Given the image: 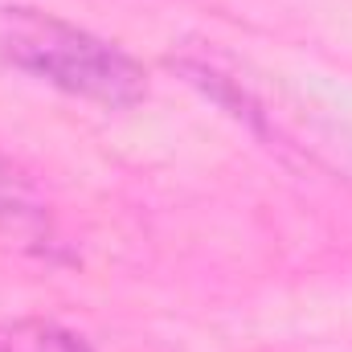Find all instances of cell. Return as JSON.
Here are the masks:
<instances>
[{
    "instance_id": "7a4b0ae2",
    "label": "cell",
    "mask_w": 352,
    "mask_h": 352,
    "mask_svg": "<svg viewBox=\"0 0 352 352\" xmlns=\"http://www.w3.org/2000/svg\"><path fill=\"white\" fill-rule=\"evenodd\" d=\"M54 234V213L41 184L0 148V238L37 246Z\"/></svg>"
},
{
    "instance_id": "6da1fadb",
    "label": "cell",
    "mask_w": 352,
    "mask_h": 352,
    "mask_svg": "<svg viewBox=\"0 0 352 352\" xmlns=\"http://www.w3.org/2000/svg\"><path fill=\"white\" fill-rule=\"evenodd\" d=\"M0 66L102 111H127L152 94L135 54L37 4H0Z\"/></svg>"
},
{
    "instance_id": "3957f363",
    "label": "cell",
    "mask_w": 352,
    "mask_h": 352,
    "mask_svg": "<svg viewBox=\"0 0 352 352\" xmlns=\"http://www.w3.org/2000/svg\"><path fill=\"white\" fill-rule=\"evenodd\" d=\"M0 352H94L87 336L45 316L0 320Z\"/></svg>"
}]
</instances>
